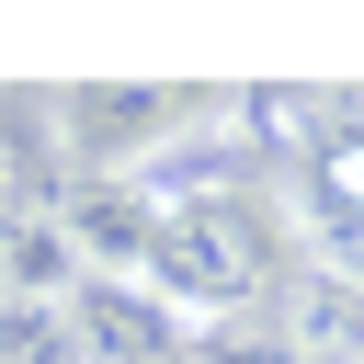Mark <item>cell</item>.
Returning <instances> with one entry per match:
<instances>
[{
  "label": "cell",
  "mask_w": 364,
  "mask_h": 364,
  "mask_svg": "<svg viewBox=\"0 0 364 364\" xmlns=\"http://www.w3.org/2000/svg\"><path fill=\"white\" fill-rule=\"evenodd\" d=\"M136 284H148L182 330L250 318V307H262V284H273V228H262L239 193H171V205H148Z\"/></svg>",
  "instance_id": "cell-1"
},
{
  "label": "cell",
  "mask_w": 364,
  "mask_h": 364,
  "mask_svg": "<svg viewBox=\"0 0 364 364\" xmlns=\"http://www.w3.org/2000/svg\"><path fill=\"white\" fill-rule=\"evenodd\" d=\"M284 353L296 364H364V284L353 273H307L284 296Z\"/></svg>",
  "instance_id": "cell-2"
}]
</instances>
